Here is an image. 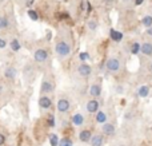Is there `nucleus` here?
<instances>
[{"label":"nucleus","instance_id":"obj_29","mask_svg":"<svg viewBox=\"0 0 152 146\" xmlns=\"http://www.w3.org/2000/svg\"><path fill=\"white\" fill-rule=\"evenodd\" d=\"M7 47V40L4 38H0V50H4Z\"/></svg>","mask_w":152,"mask_h":146},{"label":"nucleus","instance_id":"obj_25","mask_svg":"<svg viewBox=\"0 0 152 146\" xmlns=\"http://www.w3.org/2000/svg\"><path fill=\"white\" fill-rule=\"evenodd\" d=\"M59 146H74V144L69 138H61L59 141Z\"/></svg>","mask_w":152,"mask_h":146},{"label":"nucleus","instance_id":"obj_8","mask_svg":"<svg viewBox=\"0 0 152 146\" xmlns=\"http://www.w3.org/2000/svg\"><path fill=\"white\" fill-rule=\"evenodd\" d=\"M89 95H91L92 98H99V97L102 95V86H100L99 83L91 85V87H89Z\"/></svg>","mask_w":152,"mask_h":146},{"label":"nucleus","instance_id":"obj_12","mask_svg":"<svg viewBox=\"0 0 152 146\" xmlns=\"http://www.w3.org/2000/svg\"><path fill=\"white\" fill-rule=\"evenodd\" d=\"M79 138H80V141L81 142H88V141H91V138H92V133H91V130H81L80 131V134H79Z\"/></svg>","mask_w":152,"mask_h":146},{"label":"nucleus","instance_id":"obj_6","mask_svg":"<svg viewBox=\"0 0 152 146\" xmlns=\"http://www.w3.org/2000/svg\"><path fill=\"white\" fill-rule=\"evenodd\" d=\"M99 107H100V105L96 99H91V101H88L86 103V110L88 113H91V114H95V113L99 111Z\"/></svg>","mask_w":152,"mask_h":146},{"label":"nucleus","instance_id":"obj_3","mask_svg":"<svg viewBox=\"0 0 152 146\" xmlns=\"http://www.w3.org/2000/svg\"><path fill=\"white\" fill-rule=\"evenodd\" d=\"M48 59V51L44 48H39L34 52V60L36 63H45Z\"/></svg>","mask_w":152,"mask_h":146},{"label":"nucleus","instance_id":"obj_18","mask_svg":"<svg viewBox=\"0 0 152 146\" xmlns=\"http://www.w3.org/2000/svg\"><path fill=\"white\" fill-rule=\"evenodd\" d=\"M107 119H108V117L104 111H97V114H96V122L97 123H105Z\"/></svg>","mask_w":152,"mask_h":146},{"label":"nucleus","instance_id":"obj_33","mask_svg":"<svg viewBox=\"0 0 152 146\" xmlns=\"http://www.w3.org/2000/svg\"><path fill=\"white\" fill-rule=\"evenodd\" d=\"M3 90H4V87H3V85H1V83H0V94L3 93Z\"/></svg>","mask_w":152,"mask_h":146},{"label":"nucleus","instance_id":"obj_10","mask_svg":"<svg viewBox=\"0 0 152 146\" xmlns=\"http://www.w3.org/2000/svg\"><path fill=\"white\" fill-rule=\"evenodd\" d=\"M4 77L7 78L8 80H15L16 77H18V70L15 67H8L4 71Z\"/></svg>","mask_w":152,"mask_h":146},{"label":"nucleus","instance_id":"obj_34","mask_svg":"<svg viewBox=\"0 0 152 146\" xmlns=\"http://www.w3.org/2000/svg\"><path fill=\"white\" fill-rule=\"evenodd\" d=\"M34 1H35V0H28V1H27V4H28V5H31Z\"/></svg>","mask_w":152,"mask_h":146},{"label":"nucleus","instance_id":"obj_23","mask_svg":"<svg viewBox=\"0 0 152 146\" xmlns=\"http://www.w3.org/2000/svg\"><path fill=\"white\" fill-rule=\"evenodd\" d=\"M131 52L134 54V55H136V54L140 52V43H137V42L132 43V46H131Z\"/></svg>","mask_w":152,"mask_h":146},{"label":"nucleus","instance_id":"obj_2","mask_svg":"<svg viewBox=\"0 0 152 146\" xmlns=\"http://www.w3.org/2000/svg\"><path fill=\"white\" fill-rule=\"evenodd\" d=\"M105 67H107V70L110 72H118L121 69V62L118 58H115V56H111V58H108Z\"/></svg>","mask_w":152,"mask_h":146},{"label":"nucleus","instance_id":"obj_11","mask_svg":"<svg viewBox=\"0 0 152 146\" xmlns=\"http://www.w3.org/2000/svg\"><path fill=\"white\" fill-rule=\"evenodd\" d=\"M52 90H53L52 83L48 82V80H43V82H42V87H40V91H42L43 95H45V94L51 93Z\"/></svg>","mask_w":152,"mask_h":146},{"label":"nucleus","instance_id":"obj_5","mask_svg":"<svg viewBox=\"0 0 152 146\" xmlns=\"http://www.w3.org/2000/svg\"><path fill=\"white\" fill-rule=\"evenodd\" d=\"M77 74L80 75V77H83V78L89 77V75L92 74V67L89 66L88 63L83 62V63L79 64V67H77Z\"/></svg>","mask_w":152,"mask_h":146},{"label":"nucleus","instance_id":"obj_31","mask_svg":"<svg viewBox=\"0 0 152 146\" xmlns=\"http://www.w3.org/2000/svg\"><path fill=\"white\" fill-rule=\"evenodd\" d=\"M145 34H147L148 36H152V27H148V28L145 29Z\"/></svg>","mask_w":152,"mask_h":146},{"label":"nucleus","instance_id":"obj_20","mask_svg":"<svg viewBox=\"0 0 152 146\" xmlns=\"http://www.w3.org/2000/svg\"><path fill=\"white\" fill-rule=\"evenodd\" d=\"M10 44H11V50L15 51V52H18V51L21 48V46H20V43H19V40H18V39H12V40H11Z\"/></svg>","mask_w":152,"mask_h":146},{"label":"nucleus","instance_id":"obj_1","mask_svg":"<svg viewBox=\"0 0 152 146\" xmlns=\"http://www.w3.org/2000/svg\"><path fill=\"white\" fill-rule=\"evenodd\" d=\"M55 52L59 58H68V56L71 55V46L67 42L60 40V42H58L55 46Z\"/></svg>","mask_w":152,"mask_h":146},{"label":"nucleus","instance_id":"obj_26","mask_svg":"<svg viewBox=\"0 0 152 146\" xmlns=\"http://www.w3.org/2000/svg\"><path fill=\"white\" fill-rule=\"evenodd\" d=\"M50 144L51 146H59V139L56 134H51L50 136Z\"/></svg>","mask_w":152,"mask_h":146},{"label":"nucleus","instance_id":"obj_15","mask_svg":"<svg viewBox=\"0 0 152 146\" xmlns=\"http://www.w3.org/2000/svg\"><path fill=\"white\" fill-rule=\"evenodd\" d=\"M110 38L113 40V42H120L121 39H123V34L119 31H116V29H111L110 31Z\"/></svg>","mask_w":152,"mask_h":146},{"label":"nucleus","instance_id":"obj_4","mask_svg":"<svg viewBox=\"0 0 152 146\" xmlns=\"http://www.w3.org/2000/svg\"><path fill=\"white\" fill-rule=\"evenodd\" d=\"M56 109H58L59 113H68L69 109H71V103H69L68 99L66 98H60L58 101V103H56Z\"/></svg>","mask_w":152,"mask_h":146},{"label":"nucleus","instance_id":"obj_19","mask_svg":"<svg viewBox=\"0 0 152 146\" xmlns=\"http://www.w3.org/2000/svg\"><path fill=\"white\" fill-rule=\"evenodd\" d=\"M8 26H10V21H8V19L5 18V16H0V31H3V29H7Z\"/></svg>","mask_w":152,"mask_h":146},{"label":"nucleus","instance_id":"obj_13","mask_svg":"<svg viewBox=\"0 0 152 146\" xmlns=\"http://www.w3.org/2000/svg\"><path fill=\"white\" fill-rule=\"evenodd\" d=\"M103 133L105 134V136H113V133H115V126L112 125V123H103Z\"/></svg>","mask_w":152,"mask_h":146},{"label":"nucleus","instance_id":"obj_28","mask_svg":"<svg viewBox=\"0 0 152 146\" xmlns=\"http://www.w3.org/2000/svg\"><path fill=\"white\" fill-rule=\"evenodd\" d=\"M79 58H80L81 62H86V60L89 59V55H88V52H81L80 55H79Z\"/></svg>","mask_w":152,"mask_h":146},{"label":"nucleus","instance_id":"obj_14","mask_svg":"<svg viewBox=\"0 0 152 146\" xmlns=\"http://www.w3.org/2000/svg\"><path fill=\"white\" fill-rule=\"evenodd\" d=\"M72 123H74L75 126H81L84 123V117L80 113H76V114L72 115Z\"/></svg>","mask_w":152,"mask_h":146},{"label":"nucleus","instance_id":"obj_21","mask_svg":"<svg viewBox=\"0 0 152 146\" xmlns=\"http://www.w3.org/2000/svg\"><path fill=\"white\" fill-rule=\"evenodd\" d=\"M142 24L144 27H152V16L151 15H147V16H144V18L142 19Z\"/></svg>","mask_w":152,"mask_h":146},{"label":"nucleus","instance_id":"obj_35","mask_svg":"<svg viewBox=\"0 0 152 146\" xmlns=\"http://www.w3.org/2000/svg\"><path fill=\"white\" fill-rule=\"evenodd\" d=\"M148 69H150V71H152V62L150 63V66H148Z\"/></svg>","mask_w":152,"mask_h":146},{"label":"nucleus","instance_id":"obj_27","mask_svg":"<svg viewBox=\"0 0 152 146\" xmlns=\"http://www.w3.org/2000/svg\"><path fill=\"white\" fill-rule=\"evenodd\" d=\"M47 123L50 128H53V126H55V117H53V115H50V117L47 118Z\"/></svg>","mask_w":152,"mask_h":146},{"label":"nucleus","instance_id":"obj_17","mask_svg":"<svg viewBox=\"0 0 152 146\" xmlns=\"http://www.w3.org/2000/svg\"><path fill=\"white\" fill-rule=\"evenodd\" d=\"M89 142H91V146H103V137L102 136H94Z\"/></svg>","mask_w":152,"mask_h":146},{"label":"nucleus","instance_id":"obj_9","mask_svg":"<svg viewBox=\"0 0 152 146\" xmlns=\"http://www.w3.org/2000/svg\"><path fill=\"white\" fill-rule=\"evenodd\" d=\"M140 52L145 56H151L152 55V43L150 42H144L140 44Z\"/></svg>","mask_w":152,"mask_h":146},{"label":"nucleus","instance_id":"obj_24","mask_svg":"<svg viewBox=\"0 0 152 146\" xmlns=\"http://www.w3.org/2000/svg\"><path fill=\"white\" fill-rule=\"evenodd\" d=\"M28 16H29V19L34 20V21L39 20V15H37V12L36 11H34V10H28Z\"/></svg>","mask_w":152,"mask_h":146},{"label":"nucleus","instance_id":"obj_7","mask_svg":"<svg viewBox=\"0 0 152 146\" xmlns=\"http://www.w3.org/2000/svg\"><path fill=\"white\" fill-rule=\"evenodd\" d=\"M39 106L44 110H48V109H51V106H52V101H51L50 97L42 95L39 98Z\"/></svg>","mask_w":152,"mask_h":146},{"label":"nucleus","instance_id":"obj_30","mask_svg":"<svg viewBox=\"0 0 152 146\" xmlns=\"http://www.w3.org/2000/svg\"><path fill=\"white\" fill-rule=\"evenodd\" d=\"M4 142H5V137L3 136L1 133H0V146H3V145H4Z\"/></svg>","mask_w":152,"mask_h":146},{"label":"nucleus","instance_id":"obj_16","mask_svg":"<svg viewBox=\"0 0 152 146\" xmlns=\"http://www.w3.org/2000/svg\"><path fill=\"white\" fill-rule=\"evenodd\" d=\"M137 95L142 97V98H145V97H148V95H150V87H148V86H145V85L140 86L139 90H137Z\"/></svg>","mask_w":152,"mask_h":146},{"label":"nucleus","instance_id":"obj_22","mask_svg":"<svg viewBox=\"0 0 152 146\" xmlns=\"http://www.w3.org/2000/svg\"><path fill=\"white\" fill-rule=\"evenodd\" d=\"M87 27L89 28V31H96L97 29V21L94 20V19H89V20L87 21Z\"/></svg>","mask_w":152,"mask_h":146},{"label":"nucleus","instance_id":"obj_32","mask_svg":"<svg viewBox=\"0 0 152 146\" xmlns=\"http://www.w3.org/2000/svg\"><path fill=\"white\" fill-rule=\"evenodd\" d=\"M144 3V0H135V5H142Z\"/></svg>","mask_w":152,"mask_h":146}]
</instances>
